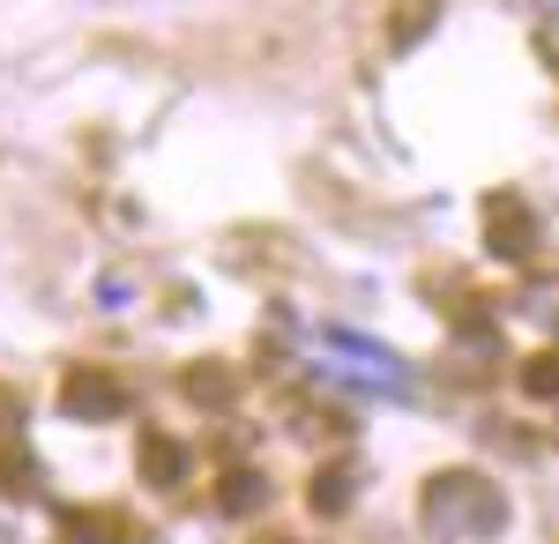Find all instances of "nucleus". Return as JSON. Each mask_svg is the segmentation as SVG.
Masks as SVG:
<instances>
[{
    "label": "nucleus",
    "instance_id": "4",
    "mask_svg": "<svg viewBox=\"0 0 559 544\" xmlns=\"http://www.w3.org/2000/svg\"><path fill=\"white\" fill-rule=\"evenodd\" d=\"M68 544H128V530H120L112 515H75V522H68Z\"/></svg>",
    "mask_w": 559,
    "mask_h": 544
},
{
    "label": "nucleus",
    "instance_id": "5",
    "mask_svg": "<svg viewBox=\"0 0 559 544\" xmlns=\"http://www.w3.org/2000/svg\"><path fill=\"white\" fill-rule=\"evenodd\" d=\"M150 477H157V485H179V477H187V462H179L173 440H150Z\"/></svg>",
    "mask_w": 559,
    "mask_h": 544
},
{
    "label": "nucleus",
    "instance_id": "6",
    "mask_svg": "<svg viewBox=\"0 0 559 544\" xmlns=\"http://www.w3.org/2000/svg\"><path fill=\"white\" fill-rule=\"evenodd\" d=\"M530 395H545V403H559V351H545V358H537V366H530Z\"/></svg>",
    "mask_w": 559,
    "mask_h": 544
},
{
    "label": "nucleus",
    "instance_id": "2",
    "mask_svg": "<svg viewBox=\"0 0 559 544\" xmlns=\"http://www.w3.org/2000/svg\"><path fill=\"white\" fill-rule=\"evenodd\" d=\"M485 232H492V247L508 253V261H530V253H537V224H530V210H522L515 194L492 202V224H485Z\"/></svg>",
    "mask_w": 559,
    "mask_h": 544
},
{
    "label": "nucleus",
    "instance_id": "1",
    "mask_svg": "<svg viewBox=\"0 0 559 544\" xmlns=\"http://www.w3.org/2000/svg\"><path fill=\"white\" fill-rule=\"evenodd\" d=\"M426 530L440 544H485V537L508 530V500H500V485H485L477 470H448L426 493Z\"/></svg>",
    "mask_w": 559,
    "mask_h": 544
},
{
    "label": "nucleus",
    "instance_id": "3",
    "mask_svg": "<svg viewBox=\"0 0 559 544\" xmlns=\"http://www.w3.org/2000/svg\"><path fill=\"white\" fill-rule=\"evenodd\" d=\"M68 411H75V418H120L128 395H120L105 374H75V380H68Z\"/></svg>",
    "mask_w": 559,
    "mask_h": 544
}]
</instances>
